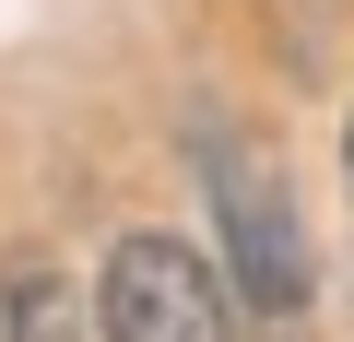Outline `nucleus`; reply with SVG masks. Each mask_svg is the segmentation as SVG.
<instances>
[{"label": "nucleus", "instance_id": "f257e3e1", "mask_svg": "<svg viewBox=\"0 0 354 342\" xmlns=\"http://www.w3.org/2000/svg\"><path fill=\"white\" fill-rule=\"evenodd\" d=\"M201 189H213L236 295L248 307H307V236H295V201H283V165L248 130H201Z\"/></svg>", "mask_w": 354, "mask_h": 342}, {"label": "nucleus", "instance_id": "f03ea898", "mask_svg": "<svg viewBox=\"0 0 354 342\" xmlns=\"http://www.w3.org/2000/svg\"><path fill=\"white\" fill-rule=\"evenodd\" d=\"M95 330L106 342H236V307H225V272L177 236H118L106 248V283H95Z\"/></svg>", "mask_w": 354, "mask_h": 342}, {"label": "nucleus", "instance_id": "7ed1b4c3", "mask_svg": "<svg viewBox=\"0 0 354 342\" xmlns=\"http://www.w3.org/2000/svg\"><path fill=\"white\" fill-rule=\"evenodd\" d=\"M0 342H71V283L48 260H0Z\"/></svg>", "mask_w": 354, "mask_h": 342}]
</instances>
